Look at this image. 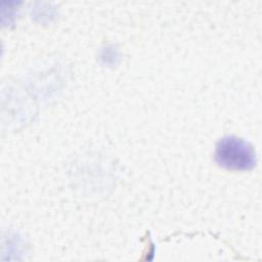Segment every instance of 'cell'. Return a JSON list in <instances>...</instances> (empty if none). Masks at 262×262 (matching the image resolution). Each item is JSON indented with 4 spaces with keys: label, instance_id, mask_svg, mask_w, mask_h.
<instances>
[{
    "label": "cell",
    "instance_id": "1",
    "mask_svg": "<svg viewBox=\"0 0 262 262\" xmlns=\"http://www.w3.org/2000/svg\"><path fill=\"white\" fill-rule=\"evenodd\" d=\"M217 164L227 170L244 171L252 169L256 164L254 147L246 140L227 136L218 141L215 149Z\"/></svg>",
    "mask_w": 262,
    "mask_h": 262
}]
</instances>
